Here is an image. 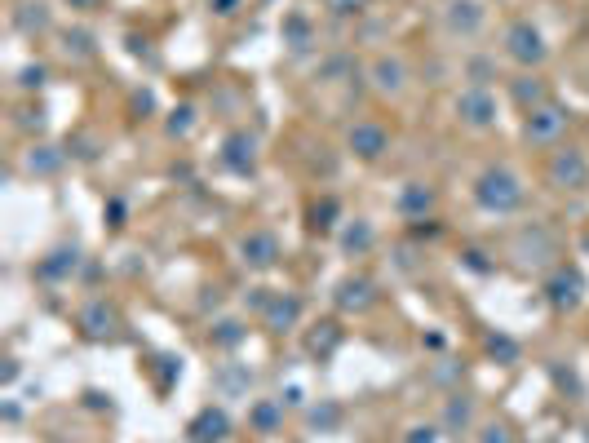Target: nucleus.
Segmentation results:
<instances>
[{"instance_id": "f257e3e1", "label": "nucleus", "mask_w": 589, "mask_h": 443, "mask_svg": "<svg viewBox=\"0 0 589 443\" xmlns=\"http://www.w3.org/2000/svg\"><path fill=\"white\" fill-rule=\"evenodd\" d=\"M505 257H510L514 271L545 275V271H554V266H558V257H563V244H558L554 226L523 222V226H514V235L505 240Z\"/></svg>"}, {"instance_id": "f03ea898", "label": "nucleus", "mask_w": 589, "mask_h": 443, "mask_svg": "<svg viewBox=\"0 0 589 443\" xmlns=\"http://www.w3.org/2000/svg\"><path fill=\"white\" fill-rule=\"evenodd\" d=\"M474 204H479V213H488V218H514L527 204V182L510 164H488V169L474 178Z\"/></svg>"}, {"instance_id": "7ed1b4c3", "label": "nucleus", "mask_w": 589, "mask_h": 443, "mask_svg": "<svg viewBox=\"0 0 589 443\" xmlns=\"http://www.w3.org/2000/svg\"><path fill=\"white\" fill-rule=\"evenodd\" d=\"M501 54L505 63H514L519 71H541L550 63V40L532 23V18H510L501 27Z\"/></svg>"}, {"instance_id": "20e7f679", "label": "nucleus", "mask_w": 589, "mask_h": 443, "mask_svg": "<svg viewBox=\"0 0 589 443\" xmlns=\"http://www.w3.org/2000/svg\"><path fill=\"white\" fill-rule=\"evenodd\" d=\"M545 187L554 195H585L589 191V151L563 142L545 156Z\"/></svg>"}, {"instance_id": "39448f33", "label": "nucleus", "mask_w": 589, "mask_h": 443, "mask_svg": "<svg viewBox=\"0 0 589 443\" xmlns=\"http://www.w3.org/2000/svg\"><path fill=\"white\" fill-rule=\"evenodd\" d=\"M523 142L532 151H554L567 142V133H572V107H563V102H545V107L527 111L523 116Z\"/></svg>"}, {"instance_id": "423d86ee", "label": "nucleus", "mask_w": 589, "mask_h": 443, "mask_svg": "<svg viewBox=\"0 0 589 443\" xmlns=\"http://www.w3.org/2000/svg\"><path fill=\"white\" fill-rule=\"evenodd\" d=\"M585 293H589L585 271L581 266H572V262H558L554 271L541 275V297H545V306H550L554 315H576L585 306Z\"/></svg>"}, {"instance_id": "0eeeda50", "label": "nucleus", "mask_w": 589, "mask_h": 443, "mask_svg": "<svg viewBox=\"0 0 589 443\" xmlns=\"http://www.w3.org/2000/svg\"><path fill=\"white\" fill-rule=\"evenodd\" d=\"M71 324H76V337L80 342H93V346H107V342H120V306L107 302V297H85V302L76 306V315H71Z\"/></svg>"}, {"instance_id": "6e6552de", "label": "nucleus", "mask_w": 589, "mask_h": 443, "mask_svg": "<svg viewBox=\"0 0 589 443\" xmlns=\"http://www.w3.org/2000/svg\"><path fill=\"white\" fill-rule=\"evenodd\" d=\"M452 120L465 133H488L501 120V102H496L488 85H461L457 98H452Z\"/></svg>"}, {"instance_id": "1a4fd4ad", "label": "nucleus", "mask_w": 589, "mask_h": 443, "mask_svg": "<svg viewBox=\"0 0 589 443\" xmlns=\"http://www.w3.org/2000/svg\"><path fill=\"white\" fill-rule=\"evenodd\" d=\"M364 76H368L372 94L386 98V102H399L412 89V67H408V58H403V54H395V49H381V54H372L368 67H364Z\"/></svg>"}, {"instance_id": "9d476101", "label": "nucleus", "mask_w": 589, "mask_h": 443, "mask_svg": "<svg viewBox=\"0 0 589 443\" xmlns=\"http://www.w3.org/2000/svg\"><path fill=\"white\" fill-rule=\"evenodd\" d=\"M439 27L448 40L470 45V40H479L488 32V5H483V0H448L439 14Z\"/></svg>"}, {"instance_id": "9b49d317", "label": "nucleus", "mask_w": 589, "mask_h": 443, "mask_svg": "<svg viewBox=\"0 0 589 443\" xmlns=\"http://www.w3.org/2000/svg\"><path fill=\"white\" fill-rule=\"evenodd\" d=\"M235 257H240L244 271H275L279 257H284V244H279V235L271 231V226H248V231L235 240Z\"/></svg>"}, {"instance_id": "f8f14e48", "label": "nucleus", "mask_w": 589, "mask_h": 443, "mask_svg": "<svg viewBox=\"0 0 589 443\" xmlns=\"http://www.w3.org/2000/svg\"><path fill=\"white\" fill-rule=\"evenodd\" d=\"M346 151L355 156L359 164H377V160H386V151H390V129L381 125V120H372V116H355L346 125Z\"/></svg>"}, {"instance_id": "ddd939ff", "label": "nucleus", "mask_w": 589, "mask_h": 443, "mask_svg": "<svg viewBox=\"0 0 589 443\" xmlns=\"http://www.w3.org/2000/svg\"><path fill=\"white\" fill-rule=\"evenodd\" d=\"M217 164L235 178H253L257 164H262V142H257L253 129H231L222 138V151H217Z\"/></svg>"}, {"instance_id": "4468645a", "label": "nucleus", "mask_w": 589, "mask_h": 443, "mask_svg": "<svg viewBox=\"0 0 589 443\" xmlns=\"http://www.w3.org/2000/svg\"><path fill=\"white\" fill-rule=\"evenodd\" d=\"M377 302H381V293H377V284L368 280V275H341V280L333 284V311L337 315H346V319H364L368 311H377Z\"/></svg>"}, {"instance_id": "2eb2a0df", "label": "nucleus", "mask_w": 589, "mask_h": 443, "mask_svg": "<svg viewBox=\"0 0 589 443\" xmlns=\"http://www.w3.org/2000/svg\"><path fill=\"white\" fill-rule=\"evenodd\" d=\"M80 262H85L80 244H54V249H45L36 257L31 275H36L40 284H71V275L80 271Z\"/></svg>"}, {"instance_id": "dca6fc26", "label": "nucleus", "mask_w": 589, "mask_h": 443, "mask_svg": "<svg viewBox=\"0 0 589 443\" xmlns=\"http://www.w3.org/2000/svg\"><path fill=\"white\" fill-rule=\"evenodd\" d=\"M434 209H439V187L426 178H412L403 182L399 195H395V213L403 222H430Z\"/></svg>"}, {"instance_id": "f3484780", "label": "nucleus", "mask_w": 589, "mask_h": 443, "mask_svg": "<svg viewBox=\"0 0 589 443\" xmlns=\"http://www.w3.org/2000/svg\"><path fill=\"white\" fill-rule=\"evenodd\" d=\"M474 426H479V404L465 390H452L439 408V430L448 439H461V435H474Z\"/></svg>"}, {"instance_id": "a211bd4d", "label": "nucleus", "mask_w": 589, "mask_h": 443, "mask_svg": "<svg viewBox=\"0 0 589 443\" xmlns=\"http://www.w3.org/2000/svg\"><path fill=\"white\" fill-rule=\"evenodd\" d=\"M235 430L231 412H226L222 404H204L200 412H195L191 421H186V439L191 443H226Z\"/></svg>"}, {"instance_id": "6ab92c4d", "label": "nucleus", "mask_w": 589, "mask_h": 443, "mask_svg": "<svg viewBox=\"0 0 589 443\" xmlns=\"http://www.w3.org/2000/svg\"><path fill=\"white\" fill-rule=\"evenodd\" d=\"M302 315H306L302 297L288 293V288H275L271 302H266V311H262V328L266 333H293V328L302 324Z\"/></svg>"}, {"instance_id": "aec40b11", "label": "nucleus", "mask_w": 589, "mask_h": 443, "mask_svg": "<svg viewBox=\"0 0 589 443\" xmlns=\"http://www.w3.org/2000/svg\"><path fill=\"white\" fill-rule=\"evenodd\" d=\"M9 27H14L18 36H27V40L49 36L54 32V9H49L45 0H14V9H9Z\"/></svg>"}, {"instance_id": "412c9836", "label": "nucleus", "mask_w": 589, "mask_h": 443, "mask_svg": "<svg viewBox=\"0 0 589 443\" xmlns=\"http://www.w3.org/2000/svg\"><path fill=\"white\" fill-rule=\"evenodd\" d=\"M67 147H54V142H31V147L23 151V173L36 182H49L58 178L62 169H67Z\"/></svg>"}, {"instance_id": "4be33fe9", "label": "nucleus", "mask_w": 589, "mask_h": 443, "mask_svg": "<svg viewBox=\"0 0 589 443\" xmlns=\"http://www.w3.org/2000/svg\"><path fill=\"white\" fill-rule=\"evenodd\" d=\"M284 421H288V404H284V399L262 395V399H253V404H248V435L275 439L279 430H284Z\"/></svg>"}, {"instance_id": "5701e85b", "label": "nucleus", "mask_w": 589, "mask_h": 443, "mask_svg": "<svg viewBox=\"0 0 589 443\" xmlns=\"http://www.w3.org/2000/svg\"><path fill=\"white\" fill-rule=\"evenodd\" d=\"M505 94H510V102L523 111H536V107H545L554 94H550V80L541 76V71H519V76H510V85H505Z\"/></svg>"}, {"instance_id": "b1692460", "label": "nucleus", "mask_w": 589, "mask_h": 443, "mask_svg": "<svg viewBox=\"0 0 589 443\" xmlns=\"http://www.w3.org/2000/svg\"><path fill=\"white\" fill-rule=\"evenodd\" d=\"M337 249L341 257H368L372 249H377V222L372 218H346L337 226Z\"/></svg>"}, {"instance_id": "393cba45", "label": "nucleus", "mask_w": 589, "mask_h": 443, "mask_svg": "<svg viewBox=\"0 0 589 443\" xmlns=\"http://www.w3.org/2000/svg\"><path fill=\"white\" fill-rule=\"evenodd\" d=\"M257 386V373L240 359H226V364L213 368V390L222 399H248V390Z\"/></svg>"}, {"instance_id": "a878e982", "label": "nucleus", "mask_w": 589, "mask_h": 443, "mask_svg": "<svg viewBox=\"0 0 589 443\" xmlns=\"http://www.w3.org/2000/svg\"><path fill=\"white\" fill-rule=\"evenodd\" d=\"M341 342H346V328H341V319H319V324L306 333V355L319 359V364H328V359L341 350Z\"/></svg>"}, {"instance_id": "bb28decb", "label": "nucleus", "mask_w": 589, "mask_h": 443, "mask_svg": "<svg viewBox=\"0 0 589 443\" xmlns=\"http://www.w3.org/2000/svg\"><path fill=\"white\" fill-rule=\"evenodd\" d=\"M58 54L67 58L71 67H85L98 58V36H93L89 27H67V32H58Z\"/></svg>"}, {"instance_id": "cd10ccee", "label": "nucleus", "mask_w": 589, "mask_h": 443, "mask_svg": "<svg viewBox=\"0 0 589 443\" xmlns=\"http://www.w3.org/2000/svg\"><path fill=\"white\" fill-rule=\"evenodd\" d=\"M279 36H284L288 54H306V49H315V23H310L306 9H293V14H284V27H279Z\"/></svg>"}, {"instance_id": "c85d7f7f", "label": "nucleus", "mask_w": 589, "mask_h": 443, "mask_svg": "<svg viewBox=\"0 0 589 443\" xmlns=\"http://www.w3.org/2000/svg\"><path fill=\"white\" fill-rule=\"evenodd\" d=\"M244 342H248V324H244V319L222 315V319H213V324H209V346L222 350V355H235Z\"/></svg>"}, {"instance_id": "c756f323", "label": "nucleus", "mask_w": 589, "mask_h": 443, "mask_svg": "<svg viewBox=\"0 0 589 443\" xmlns=\"http://www.w3.org/2000/svg\"><path fill=\"white\" fill-rule=\"evenodd\" d=\"M310 231H319V235H337V226L346 222V213H341V200L337 195H319L315 204H310Z\"/></svg>"}, {"instance_id": "7c9ffc66", "label": "nucleus", "mask_w": 589, "mask_h": 443, "mask_svg": "<svg viewBox=\"0 0 589 443\" xmlns=\"http://www.w3.org/2000/svg\"><path fill=\"white\" fill-rule=\"evenodd\" d=\"M341 404L337 399H319V404H306V430H315V435H337L341 430Z\"/></svg>"}, {"instance_id": "2f4dec72", "label": "nucleus", "mask_w": 589, "mask_h": 443, "mask_svg": "<svg viewBox=\"0 0 589 443\" xmlns=\"http://www.w3.org/2000/svg\"><path fill=\"white\" fill-rule=\"evenodd\" d=\"M195 125H200V107H195V102H178V107L164 116V138H169V142H186L195 133Z\"/></svg>"}, {"instance_id": "473e14b6", "label": "nucleus", "mask_w": 589, "mask_h": 443, "mask_svg": "<svg viewBox=\"0 0 589 443\" xmlns=\"http://www.w3.org/2000/svg\"><path fill=\"white\" fill-rule=\"evenodd\" d=\"M483 350H488V359H496L501 368H514L523 359V346H519V337H510V333H501V328H492V333H483Z\"/></svg>"}, {"instance_id": "72a5a7b5", "label": "nucleus", "mask_w": 589, "mask_h": 443, "mask_svg": "<svg viewBox=\"0 0 589 443\" xmlns=\"http://www.w3.org/2000/svg\"><path fill=\"white\" fill-rule=\"evenodd\" d=\"M545 373H550V381H554L558 395H567V399H581V395H585L581 373H576L572 359H550V364H545Z\"/></svg>"}, {"instance_id": "f704fd0d", "label": "nucleus", "mask_w": 589, "mask_h": 443, "mask_svg": "<svg viewBox=\"0 0 589 443\" xmlns=\"http://www.w3.org/2000/svg\"><path fill=\"white\" fill-rule=\"evenodd\" d=\"M147 373H151V381H155V390H160V395H169L173 381L182 377V359H178V355H155L151 364H147Z\"/></svg>"}, {"instance_id": "c9c22d12", "label": "nucleus", "mask_w": 589, "mask_h": 443, "mask_svg": "<svg viewBox=\"0 0 589 443\" xmlns=\"http://www.w3.org/2000/svg\"><path fill=\"white\" fill-rule=\"evenodd\" d=\"M470 439L474 443H519V435H514V426L505 417H483Z\"/></svg>"}, {"instance_id": "e433bc0d", "label": "nucleus", "mask_w": 589, "mask_h": 443, "mask_svg": "<svg viewBox=\"0 0 589 443\" xmlns=\"http://www.w3.org/2000/svg\"><path fill=\"white\" fill-rule=\"evenodd\" d=\"M45 125H49V111L40 107V102H27V107L14 111V129L18 133H40Z\"/></svg>"}, {"instance_id": "4c0bfd02", "label": "nucleus", "mask_w": 589, "mask_h": 443, "mask_svg": "<svg viewBox=\"0 0 589 443\" xmlns=\"http://www.w3.org/2000/svg\"><path fill=\"white\" fill-rule=\"evenodd\" d=\"M328 18H364L372 9V0H319Z\"/></svg>"}, {"instance_id": "58836bf2", "label": "nucleus", "mask_w": 589, "mask_h": 443, "mask_svg": "<svg viewBox=\"0 0 589 443\" xmlns=\"http://www.w3.org/2000/svg\"><path fill=\"white\" fill-rule=\"evenodd\" d=\"M45 80H49V67L45 63H27V67H18L14 85L23 89V94H36V89H45Z\"/></svg>"}, {"instance_id": "ea45409f", "label": "nucleus", "mask_w": 589, "mask_h": 443, "mask_svg": "<svg viewBox=\"0 0 589 443\" xmlns=\"http://www.w3.org/2000/svg\"><path fill=\"white\" fill-rule=\"evenodd\" d=\"M465 80H470V85H488L492 89L496 63H492V58H470V63H465Z\"/></svg>"}, {"instance_id": "a19ab883", "label": "nucleus", "mask_w": 589, "mask_h": 443, "mask_svg": "<svg viewBox=\"0 0 589 443\" xmlns=\"http://www.w3.org/2000/svg\"><path fill=\"white\" fill-rule=\"evenodd\" d=\"M443 430L439 421H417V426H408V435H403V443H439Z\"/></svg>"}, {"instance_id": "79ce46f5", "label": "nucleus", "mask_w": 589, "mask_h": 443, "mask_svg": "<svg viewBox=\"0 0 589 443\" xmlns=\"http://www.w3.org/2000/svg\"><path fill=\"white\" fill-rule=\"evenodd\" d=\"M67 156H76V160L93 164V160L102 156V142H98V138H76V142H67Z\"/></svg>"}, {"instance_id": "37998d69", "label": "nucleus", "mask_w": 589, "mask_h": 443, "mask_svg": "<svg viewBox=\"0 0 589 443\" xmlns=\"http://www.w3.org/2000/svg\"><path fill=\"white\" fill-rule=\"evenodd\" d=\"M244 9V0H209V14L213 18H235Z\"/></svg>"}, {"instance_id": "c03bdc74", "label": "nucleus", "mask_w": 589, "mask_h": 443, "mask_svg": "<svg viewBox=\"0 0 589 443\" xmlns=\"http://www.w3.org/2000/svg\"><path fill=\"white\" fill-rule=\"evenodd\" d=\"M62 5H67L71 14H98V9L107 5V0H62Z\"/></svg>"}, {"instance_id": "a18cd8bd", "label": "nucleus", "mask_w": 589, "mask_h": 443, "mask_svg": "<svg viewBox=\"0 0 589 443\" xmlns=\"http://www.w3.org/2000/svg\"><path fill=\"white\" fill-rule=\"evenodd\" d=\"M279 399H284L288 408H306V395H302V386H288V390H284V395H279Z\"/></svg>"}, {"instance_id": "49530a36", "label": "nucleus", "mask_w": 589, "mask_h": 443, "mask_svg": "<svg viewBox=\"0 0 589 443\" xmlns=\"http://www.w3.org/2000/svg\"><path fill=\"white\" fill-rule=\"evenodd\" d=\"M133 111H155V94H151V89H142V94H133Z\"/></svg>"}, {"instance_id": "de8ad7c7", "label": "nucleus", "mask_w": 589, "mask_h": 443, "mask_svg": "<svg viewBox=\"0 0 589 443\" xmlns=\"http://www.w3.org/2000/svg\"><path fill=\"white\" fill-rule=\"evenodd\" d=\"M102 213H111V226H124V200H111Z\"/></svg>"}]
</instances>
